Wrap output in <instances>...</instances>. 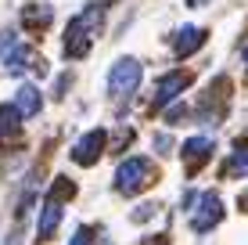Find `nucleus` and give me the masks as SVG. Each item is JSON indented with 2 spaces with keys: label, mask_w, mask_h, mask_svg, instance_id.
<instances>
[{
  "label": "nucleus",
  "mask_w": 248,
  "mask_h": 245,
  "mask_svg": "<svg viewBox=\"0 0 248 245\" xmlns=\"http://www.w3.org/2000/svg\"><path fill=\"white\" fill-rule=\"evenodd\" d=\"M97 25H101V7H90L87 15L72 18L68 36H65V58H83V54H87L93 33H97Z\"/></svg>",
  "instance_id": "obj_1"
},
{
  "label": "nucleus",
  "mask_w": 248,
  "mask_h": 245,
  "mask_svg": "<svg viewBox=\"0 0 248 245\" xmlns=\"http://www.w3.org/2000/svg\"><path fill=\"white\" fill-rule=\"evenodd\" d=\"M140 76H144V69H140L137 58H119L112 65V72H108V90H112V98L126 101L137 87H140Z\"/></svg>",
  "instance_id": "obj_2"
},
{
  "label": "nucleus",
  "mask_w": 248,
  "mask_h": 245,
  "mask_svg": "<svg viewBox=\"0 0 248 245\" xmlns=\"http://www.w3.org/2000/svg\"><path fill=\"white\" fill-rule=\"evenodd\" d=\"M219 220H223V202H219V195H202L198 198V213L191 216V227L198 234H205V231H212V227H216Z\"/></svg>",
  "instance_id": "obj_3"
},
{
  "label": "nucleus",
  "mask_w": 248,
  "mask_h": 245,
  "mask_svg": "<svg viewBox=\"0 0 248 245\" xmlns=\"http://www.w3.org/2000/svg\"><path fill=\"white\" fill-rule=\"evenodd\" d=\"M144 177H148V163L126 159V163L119 166V173H115V188L123 191V195H133V191H140V184H148Z\"/></svg>",
  "instance_id": "obj_4"
},
{
  "label": "nucleus",
  "mask_w": 248,
  "mask_h": 245,
  "mask_svg": "<svg viewBox=\"0 0 248 245\" xmlns=\"http://www.w3.org/2000/svg\"><path fill=\"white\" fill-rule=\"evenodd\" d=\"M105 141H108V133H105V130H90L87 137L76 141L72 159H76V163H83V166H93V163L101 159V151H105Z\"/></svg>",
  "instance_id": "obj_5"
},
{
  "label": "nucleus",
  "mask_w": 248,
  "mask_h": 245,
  "mask_svg": "<svg viewBox=\"0 0 248 245\" xmlns=\"http://www.w3.org/2000/svg\"><path fill=\"white\" fill-rule=\"evenodd\" d=\"M22 119L25 115L15 105H0V141H15L22 133Z\"/></svg>",
  "instance_id": "obj_6"
},
{
  "label": "nucleus",
  "mask_w": 248,
  "mask_h": 245,
  "mask_svg": "<svg viewBox=\"0 0 248 245\" xmlns=\"http://www.w3.org/2000/svg\"><path fill=\"white\" fill-rule=\"evenodd\" d=\"M58 224H62V202L50 195V198L44 202V216H40V242H47L50 234L58 231Z\"/></svg>",
  "instance_id": "obj_7"
},
{
  "label": "nucleus",
  "mask_w": 248,
  "mask_h": 245,
  "mask_svg": "<svg viewBox=\"0 0 248 245\" xmlns=\"http://www.w3.org/2000/svg\"><path fill=\"white\" fill-rule=\"evenodd\" d=\"M202 40H205V33H202V29H194V25H184V29L176 33V40H173L176 58H187L191 50H198V47H202Z\"/></svg>",
  "instance_id": "obj_8"
},
{
  "label": "nucleus",
  "mask_w": 248,
  "mask_h": 245,
  "mask_svg": "<svg viewBox=\"0 0 248 245\" xmlns=\"http://www.w3.org/2000/svg\"><path fill=\"white\" fill-rule=\"evenodd\" d=\"M187 83H191V76H187V72H173V76H166V80L158 83V105H166V101H176Z\"/></svg>",
  "instance_id": "obj_9"
},
{
  "label": "nucleus",
  "mask_w": 248,
  "mask_h": 245,
  "mask_svg": "<svg viewBox=\"0 0 248 245\" xmlns=\"http://www.w3.org/2000/svg\"><path fill=\"white\" fill-rule=\"evenodd\" d=\"M209 151H212V141H209V137H191V141L184 145V159H187V166L194 170V163L202 166L205 159H209Z\"/></svg>",
  "instance_id": "obj_10"
},
{
  "label": "nucleus",
  "mask_w": 248,
  "mask_h": 245,
  "mask_svg": "<svg viewBox=\"0 0 248 245\" xmlns=\"http://www.w3.org/2000/svg\"><path fill=\"white\" fill-rule=\"evenodd\" d=\"M15 108H18L22 115H36L40 112V90L36 87H18V94H15Z\"/></svg>",
  "instance_id": "obj_11"
},
{
  "label": "nucleus",
  "mask_w": 248,
  "mask_h": 245,
  "mask_svg": "<svg viewBox=\"0 0 248 245\" xmlns=\"http://www.w3.org/2000/svg\"><path fill=\"white\" fill-rule=\"evenodd\" d=\"M50 18H54V11H50V7H44V4H29V7L22 11V22L32 25V29H44Z\"/></svg>",
  "instance_id": "obj_12"
},
{
  "label": "nucleus",
  "mask_w": 248,
  "mask_h": 245,
  "mask_svg": "<svg viewBox=\"0 0 248 245\" xmlns=\"http://www.w3.org/2000/svg\"><path fill=\"white\" fill-rule=\"evenodd\" d=\"M223 173H234V177H237V173H241V177L248 173V141H245V145L237 141V151L230 155V163H227V170H223Z\"/></svg>",
  "instance_id": "obj_13"
},
{
  "label": "nucleus",
  "mask_w": 248,
  "mask_h": 245,
  "mask_svg": "<svg viewBox=\"0 0 248 245\" xmlns=\"http://www.w3.org/2000/svg\"><path fill=\"white\" fill-rule=\"evenodd\" d=\"M68 245H90V227H79V231L72 234V242Z\"/></svg>",
  "instance_id": "obj_14"
},
{
  "label": "nucleus",
  "mask_w": 248,
  "mask_h": 245,
  "mask_svg": "<svg viewBox=\"0 0 248 245\" xmlns=\"http://www.w3.org/2000/svg\"><path fill=\"white\" fill-rule=\"evenodd\" d=\"M151 213H155V206H140V209H137V213H133V220H148Z\"/></svg>",
  "instance_id": "obj_15"
},
{
  "label": "nucleus",
  "mask_w": 248,
  "mask_h": 245,
  "mask_svg": "<svg viewBox=\"0 0 248 245\" xmlns=\"http://www.w3.org/2000/svg\"><path fill=\"white\" fill-rule=\"evenodd\" d=\"M155 148H158V151H166V148H173V141H169L166 133H162V137H155Z\"/></svg>",
  "instance_id": "obj_16"
},
{
  "label": "nucleus",
  "mask_w": 248,
  "mask_h": 245,
  "mask_svg": "<svg viewBox=\"0 0 248 245\" xmlns=\"http://www.w3.org/2000/svg\"><path fill=\"white\" fill-rule=\"evenodd\" d=\"M191 4H205V0H191Z\"/></svg>",
  "instance_id": "obj_17"
},
{
  "label": "nucleus",
  "mask_w": 248,
  "mask_h": 245,
  "mask_svg": "<svg viewBox=\"0 0 248 245\" xmlns=\"http://www.w3.org/2000/svg\"><path fill=\"white\" fill-rule=\"evenodd\" d=\"M245 62H248V50H245Z\"/></svg>",
  "instance_id": "obj_18"
}]
</instances>
